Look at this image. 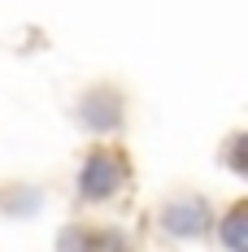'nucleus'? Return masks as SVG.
<instances>
[{
  "label": "nucleus",
  "instance_id": "obj_1",
  "mask_svg": "<svg viewBox=\"0 0 248 252\" xmlns=\"http://www.w3.org/2000/svg\"><path fill=\"white\" fill-rule=\"evenodd\" d=\"M122 174H126V165L109 148H100L96 157L87 161V170H83V191H87V196H109Z\"/></svg>",
  "mask_w": 248,
  "mask_h": 252
}]
</instances>
